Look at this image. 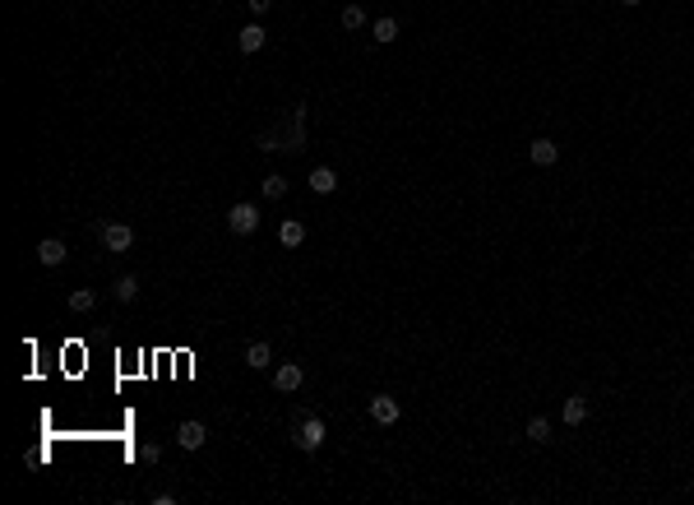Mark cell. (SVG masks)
<instances>
[{
  "instance_id": "obj_1",
  "label": "cell",
  "mask_w": 694,
  "mask_h": 505,
  "mask_svg": "<svg viewBox=\"0 0 694 505\" xmlns=\"http://www.w3.org/2000/svg\"><path fill=\"white\" fill-rule=\"evenodd\" d=\"M255 144L264 148V153H301V148H306V107H292V121L283 125V130H264V135L255 139Z\"/></svg>"
},
{
  "instance_id": "obj_2",
  "label": "cell",
  "mask_w": 694,
  "mask_h": 505,
  "mask_svg": "<svg viewBox=\"0 0 694 505\" xmlns=\"http://www.w3.org/2000/svg\"><path fill=\"white\" fill-rule=\"evenodd\" d=\"M227 227L236 236H255V232H259V209H255V204H231Z\"/></svg>"
},
{
  "instance_id": "obj_3",
  "label": "cell",
  "mask_w": 694,
  "mask_h": 505,
  "mask_svg": "<svg viewBox=\"0 0 694 505\" xmlns=\"http://www.w3.org/2000/svg\"><path fill=\"white\" fill-rule=\"evenodd\" d=\"M102 246L116 250V255H121V250H130V246H134V227H130V223H102Z\"/></svg>"
},
{
  "instance_id": "obj_4",
  "label": "cell",
  "mask_w": 694,
  "mask_h": 505,
  "mask_svg": "<svg viewBox=\"0 0 694 505\" xmlns=\"http://www.w3.org/2000/svg\"><path fill=\"white\" fill-rule=\"evenodd\" d=\"M320 445H324V422L320 417H306V422L297 427V449L310 454V449H320Z\"/></svg>"
},
{
  "instance_id": "obj_5",
  "label": "cell",
  "mask_w": 694,
  "mask_h": 505,
  "mask_svg": "<svg viewBox=\"0 0 694 505\" xmlns=\"http://www.w3.org/2000/svg\"><path fill=\"white\" fill-rule=\"evenodd\" d=\"M204 440H209V431H204V422H195V417L176 427V445L181 449H204Z\"/></svg>"
},
{
  "instance_id": "obj_6",
  "label": "cell",
  "mask_w": 694,
  "mask_h": 505,
  "mask_svg": "<svg viewBox=\"0 0 694 505\" xmlns=\"http://www.w3.org/2000/svg\"><path fill=\"white\" fill-rule=\"evenodd\" d=\"M301 381H306V371H301L297 362H287V366H278V371H274V390H278V394L301 390Z\"/></svg>"
},
{
  "instance_id": "obj_7",
  "label": "cell",
  "mask_w": 694,
  "mask_h": 505,
  "mask_svg": "<svg viewBox=\"0 0 694 505\" xmlns=\"http://www.w3.org/2000/svg\"><path fill=\"white\" fill-rule=\"evenodd\" d=\"M371 417L380 422V427L398 422V399H394V394H375V399H371Z\"/></svg>"
},
{
  "instance_id": "obj_8",
  "label": "cell",
  "mask_w": 694,
  "mask_h": 505,
  "mask_svg": "<svg viewBox=\"0 0 694 505\" xmlns=\"http://www.w3.org/2000/svg\"><path fill=\"white\" fill-rule=\"evenodd\" d=\"M37 264H46V269L65 264V241H60V236H46L42 246H37Z\"/></svg>"
},
{
  "instance_id": "obj_9",
  "label": "cell",
  "mask_w": 694,
  "mask_h": 505,
  "mask_svg": "<svg viewBox=\"0 0 694 505\" xmlns=\"http://www.w3.org/2000/svg\"><path fill=\"white\" fill-rule=\"evenodd\" d=\"M264 42H269V33L259 28V23H245V28H241V37H236V46H241L245 56H255V51H259Z\"/></svg>"
},
{
  "instance_id": "obj_10",
  "label": "cell",
  "mask_w": 694,
  "mask_h": 505,
  "mask_svg": "<svg viewBox=\"0 0 694 505\" xmlns=\"http://www.w3.org/2000/svg\"><path fill=\"white\" fill-rule=\"evenodd\" d=\"M528 158L537 162V167H551L555 158H560V148H555L551 139H532V144H528Z\"/></svg>"
},
{
  "instance_id": "obj_11",
  "label": "cell",
  "mask_w": 694,
  "mask_h": 505,
  "mask_svg": "<svg viewBox=\"0 0 694 505\" xmlns=\"http://www.w3.org/2000/svg\"><path fill=\"white\" fill-rule=\"evenodd\" d=\"M310 191H315V195H333V191H338V172H333V167H315V172H310Z\"/></svg>"
},
{
  "instance_id": "obj_12",
  "label": "cell",
  "mask_w": 694,
  "mask_h": 505,
  "mask_svg": "<svg viewBox=\"0 0 694 505\" xmlns=\"http://www.w3.org/2000/svg\"><path fill=\"white\" fill-rule=\"evenodd\" d=\"M560 417H565V422H570V427H579V422H584V417H588V399H584V394H574V399H565Z\"/></svg>"
},
{
  "instance_id": "obj_13",
  "label": "cell",
  "mask_w": 694,
  "mask_h": 505,
  "mask_svg": "<svg viewBox=\"0 0 694 505\" xmlns=\"http://www.w3.org/2000/svg\"><path fill=\"white\" fill-rule=\"evenodd\" d=\"M278 241H283L287 250H297L301 241H306V223H292V218H287V223L278 227Z\"/></svg>"
},
{
  "instance_id": "obj_14",
  "label": "cell",
  "mask_w": 694,
  "mask_h": 505,
  "mask_svg": "<svg viewBox=\"0 0 694 505\" xmlns=\"http://www.w3.org/2000/svg\"><path fill=\"white\" fill-rule=\"evenodd\" d=\"M111 292H116V302H134V297H139V279H134V274H121Z\"/></svg>"
},
{
  "instance_id": "obj_15",
  "label": "cell",
  "mask_w": 694,
  "mask_h": 505,
  "mask_svg": "<svg viewBox=\"0 0 694 505\" xmlns=\"http://www.w3.org/2000/svg\"><path fill=\"white\" fill-rule=\"evenodd\" d=\"M245 362H250L255 371L269 366V362H274V348H269V343H245Z\"/></svg>"
},
{
  "instance_id": "obj_16",
  "label": "cell",
  "mask_w": 694,
  "mask_h": 505,
  "mask_svg": "<svg viewBox=\"0 0 694 505\" xmlns=\"http://www.w3.org/2000/svg\"><path fill=\"white\" fill-rule=\"evenodd\" d=\"M371 37H375L380 46H385V42H394V37H398V19H389V14H385V19H375Z\"/></svg>"
},
{
  "instance_id": "obj_17",
  "label": "cell",
  "mask_w": 694,
  "mask_h": 505,
  "mask_svg": "<svg viewBox=\"0 0 694 505\" xmlns=\"http://www.w3.org/2000/svg\"><path fill=\"white\" fill-rule=\"evenodd\" d=\"M259 191H264V200H283V195H287V177H278V172H269Z\"/></svg>"
},
{
  "instance_id": "obj_18",
  "label": "cell",
  "mask_w": 694,
  "mask_h": 505,
  "mask_svg": "<svg viewBox=\"0 0 694 505\" xmlns=\"http://www.w3.org/2000/svg\"><path fill=\"white\" fill-rule=\"evenodd\" d=\"M93 302H98V292L93 288H75L70 292V311H93Z\"/></svg>"
},
{
  "instance_id": "obj_19",
  "label": "cell",
  "mask_w": 694,
  "mask_h": 505,
  "mask_svg": "<svg viewBox=\"0 0 694 505\" xmlns=\"http://www.w3.org/2000/svg\"><path fill=\"white\" fill-rule=\"evenodd\" d=\"M528 440L546 445V440H551V422H546V417H532V422H528Z\"/></svg>"
},
{
  "instance_id": "obj_20",
  "label": "cell",
  "mask_w": 694,
  "mask_h": 505,
  "mask_svg": "<svg viewBox=\"0 0 694 505\" xmlns=\"http://www.w3.org/2000/svg\"><path fill=\"white\" fill-rule=\"evenodd\" d=\"M361 23H366V10H361V5H342V28H352V33H356Z\"/></svg>"
},
{
  "instance_id": "obj_21",
  "label": "cell",
  "mask_w": 694,
  "mask_h": 505,
  "mask_svg": "<svg viewBox=\"0 0 694 505\" xmlns=\"http://www.w3.org/2000/svg\"><path fill=\"white\" fill-rule=\"evenodd\" d=\"M139 459L143 464H158V459H162V445H139Z\"/></svg>"
},
{
  "instance_id": "obj_22",
  "label": "cell",
  "mask_w": 694,
  "mask_h": 505,
  "mask_svg": "<svg viewBox=\"0 0 694 505\" xmlns=\"http://www.w3.org/2000/svg\"><path fill=\"white\" fill-rule=\"evenodd\" d=\"M274 10V0H250V14H269Z\"/></svg>"
},
{
  "instance_id": "obj_23",
  "label": "cell",
  "mask_w": 694,
  "mask_h": 505,
  "mask_svg": "<svg viewBox=\"0 0 694 505\" xmlns=\"http://www.w3.org/2000/svg\"><path fill=\"white\" fill-rule=\"evenodd\" d=\"M620 5H643V0H620Z\"/></svg>"
}]
</instances>
